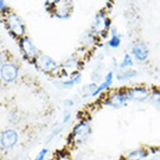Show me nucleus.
Segmentation results:
<instances>
[{
    "instance_id": "1",
    "label": "nucleus",
    "mask_w": 160,
    "mask_h": 160,
    "mask_svg": "<svg viewBox=\"0 0 160 160\" xmlns=\"http://www.w3.org/2000/svg\"><path fill=\"white\" fill-rule=\"evenodd\" d=\"M92 135V119L88 115H82L72 127L68 136V143L73 148H81L88 142Z\"/></svg>"
},
{
    "instance_id": "2",
    "label": "nucleus",
    "mask_w": 160,
    "mask_h": 160,
    "mask_svg": "<svg viewBox=\"0 0 160 160\" xmlns=\"http://www.w3.org/2000/svg\"><path fill=\"white\" fill-rule=\"evenodd\" d=\"M130 101L127 95L126 88L111 89L106 94H104L100 99V104L102 106L109 107L111 109L123 108Z\"/></svg>"
},
{
    "instance_id": "3",
    "label": "nucleus",
    "mask_w": 160,
    "mask_h": 160,
    "mask_svg": "<svg viewBox=\"0 0 160 160\" xmlns=\"http://www.w3.org/2000/svg\"><path fill=\"white\" fill-rule=\"evenodd\" d=\"M4 22L7 30L14 38H22L26 36V26L17 13L9 11L4 15Z\"/></svg>"
},
{
    "instance_id": "4",
    "label": "nucleus",
    "mask_w": 160,
    "mask_h": 160,
    "mask_svg": "<svg viewBox=\"0 0 160 160\" xmlns=\"http://www.w3.org/2000/svg\"><path fill=\"white\" fill-rule=\"evenodd\" d=\"M32 63L37 67V69L46 75L59 76L60 74V64L47 54L39 53V55Z\"/></svg>"
},
{
    "instance_id": "5",
    "label": "nucleus",
    "mask_w": 160,
    "mask_h": 160,
    "mask_svg": "<svg viewBox=\"0 0 160 160\" xmlns=\"http://www.w3.org/2000/svg\"><path fill=\"white\" fill-rule=\"evenodd\" d=\"M111 29V20L105 11H99L96 14L92 26V31L97 38H104L109 34Z\"/></svg>"
},
{
    "instance_id": "6",
    "label": "nucleus",
    "mask_w": 160,
    "mask_h": 160,
    "mask_svg": "<svg viewBox=\"0 0 160 160\" xmlns=\"http://www.w3.org/2000/svg\"><path fill=\"white\" fill-rule=\"evenodd\" d=\"M126 92L130 102L144 103L148 102L151 88L143 85H136L126 88Z\"/></svg>"
},
{
    "instance_id": "7",
    "label": "nucleus",
    "mask_w": 160,
    "mask_h": 160,
    "mask_svg": "<svg viewBox=\"0 0 160 160\" xmlns=\"http://www.w3.org/2000/svg\"><path fill=\"white\" fill-rule=\"evenodd\" d=\"M20 142L19 132L14 128H7L0 134V148L4 151H10L15 148Z\"/></svg>"
},
{
    "instance_id": "8",
    "label": "nucleus",
    "mask_w": 160,
    "mask_h": 160,
    "mask_svg": "<svg viewBox=\"0 0 160 160\" xmlns=\"http://www.w3.org/2000/svg\"><path fill=\"white\" fill-rule=\"evenodd\" d=\"M82 65V60L78 54H73L63 61L60 64V74L62 78L65 79L77 72H81V68Z\"/></svg>"
},
{
    "instance_id": "9",
    "label": "nucleus",
    "mask_w": 160,
    "mask_h": 160,
    "mask_svg": "<svg viewBox=\"0 0 160 160\" xmlns=\"http://www.w3.org/2000/svg\"><path fill=\"white\" fill-rule=\"evenodd\" d=\"M20 76L19 66L12 61H7L0 67V80L4 83H13L15 82Z\"/></svg>"
},
{
    "instance_id": "10",
    "label": "nucleus",
    "mask_w": 160,
    "mask_h": 160,
    "mask_svg": "<svg viewBox=\"0 0 160 160\" xmlns=\"http://www.w3.org/2000/svg\"><path fill=\"white\" fill-rule=\"evenodd\" d=\"M19 46L21 52H22L24 57L28 61L33 62L39 55V50L38 46L34 44L33 41L28 36H25L19 39Z\"/></svg>"
},
{
    "instance_id": "11",
    "label": "nucleus",
    "mask_w": 160,
    "mask_h": 160,
    "mask_svg": "<svg viewBox=\"0 0 160 160\" xmlns=\"http://www.w3.org/2000/svg\"><path fill=\"white\" fill-rule=\"evenodd\" d=\"M115 81V73L114 71H108L102 79L100 82L97 83L96 88L92 94V98H101V97L106 94L109 90H111L113 83Z\"/></svg>"
},
{
    "instance_id": "12",
    "label": "nucleus",
    "mask_w": 160,
    "mask_h": 160,
    "mask_svg": "<svg viewBox=\"0 0 160 160\" xmlns=\"http://www.w3.org/2000/svg\"><path fill=\"white\" fill-rule=\"evenodd\" d=\"M131 55L133 56L135 61L138 63H143V62L148 61L149 57V48L143 41H136L131 47Z\"/></svg>"
},
{
    "instance_id": "13",
    "label": "nucleus",
    "mask_w": 160,
    "mask_h": 160,
    "mask_svg": "<svg viewBox=\"0 0 160 160\" xmlns=\"http://www.w3.org/2000/svg\"><path fill=\"white\" fill-rule=\"evenodd\" d=\"M73 9V0H60L59 3L55 6L52 13L57 19L68 20L71 17Z\"/></svg>"
},
{
    "instance_id": "14",
    "label": "nucleus",
    "mask_w": 160,
    "mask_h": 160,
    "mask_svg": "<svg viewBox=\"0 0 160 160\" xmlns=\"http://www.w3.org/2000/svg\"><path fill=\"white\" fill-rule=\"evenodd\" d=\"M82 81V72H77L65 79H61L57 82V86L63 89H70L74 87L80 85Z\"/></svg>"
},
{
    "instance_id": "15",
    "label": "nucleus",
    "mask_w": 160,
    "mask_h": 160,
    "mask_svg": "<svg viewBox=\"0 0 160 160\" xmlns=\"http://www.w3.org/2000/svg\"><path fill=\"white\" fill-rule=\"evenodd\" d=\"M150 155V149L140 147L128 151L125 156L123 157L124 160H145Z\"/></svg>"
},
{
    "instance_id": "16",
    "label": "nucleus",
    "mask_w": 160,
    "mask_h": 160,
    "mask_svg": "<svg viewBox=\"0 0 160 160\" xmlns=\"http://www.w3.org/2000/svg\"><path fill=\"white\" fill-rule=\"evenodd\" d=\"M138 71L134 68L124 69V70H118L115 74V80L119 82H129L138 77Z\"/></svg>"
},
{
    "instance_id": "17",
    "label": "nucleus",
    "mask_w": 160,
    "mask_h": 160,
    "mask_svg": "<svg viewBox=\"0 0 160 160\" xmlns=\"http://www.w3.org/2000/svg\"><path fill=\"white\" fill-rule=\"evenodd\" d=\"M122 44V38L115 28H111L109 31V38L106 42V45L110 49H118Z\"/></svg>"
},
{
    "instance_id": "18",
    "label": "nucleus",
    "mask_w": 160,
    "mask_h": 160,
    "mask_svg": "<svg viewBox=\"0 0 160 160\" xmlns=\"http://www.w3.org/2000/svg\"><path fill=\"white\" fill-rule=\"evenodd\" d=\"M98 39H99V38H97L92 31L87 32L82 37V48L83 49H90V48H92L97 43Z\"/></svg>"
},
{
    "instance_id": "19",
    "label": "nucleus",
    "mask_w": 160,
    "mask_h": 160,
    "mask_svg": "<svg viewBox=\"0 0 160 160\" xmlns=\"http://www.w3.org/2000/svg\"><path fill=\"white\" fill-rule=\"evenodd\" d=\"M96 86H97V83H95L93 82L85 83L81 88V98L85 99V100L92 99V94L96 88Z\"/></svg>"
},
{
    "instance_id": "20",
    "label": "nucleus",
    "mask_w": 160,
    "mask_h": 160,
    "mask_svg": "<svg viewBox=\"0 0 160 160\" xmlns=\"http://www.w3.org/2000/svg\"><path fill=\"white\" fill-rule=\"evenodd\" d=\"M135 65V60L133 56L131 55V53H126L124 54V56L122 60L118 63V70H124V69H129L133 68Z\"/></svg>"
},
{
    "instance_id": "21",
    "label": "nucleus",
    "mask_w": 160,
    "mask_h": 160,
    "mask_svg": "<svg viewBox=\"0 0 160 160\" xmlns=\"http://www.w3.org/2000/svg\"><path fill=\"white\" fill-rule=\"evenodd\" d=\"M103 65L101 62H99L97 66L93 69L92 72L90 73V80L92 82H95V83H98L102 81L104 75H103Z\"/></svg>"
},
{
    "instance_id": "22",
    "label": "nucleus",
    "mask_w": 160,
    "mask_h": 160,
    "mask_svg": "<svg viewBox=\"0 0 160 160\" xmlns=\"http://www.w3.org/2000/svg\"><path fill=\"white\" fill-rule=\"evenodd\" d=\"M63 130H64V126H63V125H57L56 127H54L50 131V133L48 134V136L46 137V138H45V143L48 144V143L52 142L54 140H56V138L62 133H63Z\"/></svg>"
},
{
    "instance_id": "23",
    "label": "nucleus",
    "mask_w": 160,
    "mask_h": 160,
    "mask_svg": "<svg viewBox=\"0 0 160 160\" xmlns=\"http://www.w3.org/2000/svg\"><path fill=\"white\" fill-rule=\"evenodd\" d=\"M148 102L153 107L160 109V88H151V92H150Z\"/></svg>"
},
{
    "instance_id": "24",
    "label": "nucleus",
    "mask_w": 160,
    "mask_h": 160,
    "mask_svg": "<svg viewBox=\"0 0 160 160\" xmlns=\"http://www.w3.org/2000/svg\"><path fill=\"white\" fill-rule=\"evenodd\" d=\"M49 152H50L49 148L44 147L38 152V153L36 154V156L32 158V160H46L47 156L49 155Z\"/></svg>"
},
{
    "instance_id": "25",
    "label": "nucleus",
    "mask_w": 160,
    "mask_h": 160,
    "mask_svg": "<svg viewBox=\"0 0 160 160\" xmlns=\"http://www.w3.org/2000/svg\"><path fill=\"white\" fill-rule=\"evenodd\" d=\"M73 120V112L70 109H65L63 115H62V125L65 126V125L70 124Z\"/></svg>"
},
{
    "instance_id": "26",
    "label": "nucleus",
    "mask_w": 160,
    "mask_h": 160,
    "mask_svg": "<svg viewBox=\"0 0 160 160\" xmlns=\"http://www.w3.org/2000/svg\"><path fill=\"white\" fill-rule=\"evenodd\" d=\"M53 160H75V158L68 151L63 150L58 152L57 155L53 158Z\"/></svg>"
},
{
    "instance_id": "27",
    "label": "nucleus",
    "mask_w": 160,
    "mask_h": 160,
    "mask_svg": "<svg viewBox=\"0 0 160 160\" xmlns=\"http://www.w3.org/2000/svg\"><path fill=\"white\" fill-rule=\"evenodd\" d=\"M76 105V100L74 98H66L63 101V106L65 109H73Z\"/></svg>"
},
{
    "instance_id": "28",
    "label": "nucleus",
    "mask_w": 160,
    "mask_h": 160,
    "mask_svg": "<svg viewBox=\"0 0 160 160\" xmlns=\"http://www.w3.org/2000/svg\"><path fill=\"white\" fill-rule=\"evenodd\" d=\"M60 0H45V7L47 10L49 11H53V9L55 8V6H56L58 3H59Z\"/></svg>"
},
{
    "instance_id": "29",
    "label": "nucleus",
    "mask_w": 160,
    "mask_h": 160,
    "mask_svg": "<svg viewBox=\"0 0 160 160\" xmlns=\"http://www.w3.org/2000/svg\"><path fill=\"white\" fill-rule=\"evenodd\" d=\"M10 10H9V7L6 3V0H0V13L5 15L6 13H8Z\"/></svg>"
},
{
    "instance_id": "30",
    "label": "nucleus",
    "mask_w": 160,
    "mask_h": 160,
    "mask_svg": "<svg viewBox=\"0 0 160 160\" xmlns=\"http://www.w3.org/2000/svg\"><path fill=\"white\" fill-rule=\"evenodd\" d=\"M8 120H9V122H10L11 124L15 125V124H17L18 116H17V115H14L13 113H10V115H9V118H8Z\"/></svg>"
},
{
    "instance_id": "31",
    "label": "nucleus",
    "mask_w": 160,
    "mask_h": 160,
    "mask_svg": "<svg viewBox=\"0 0 160 160\" xmlns=\"http://www.w3.org/2000/svg\"><path fill=\"white\" fill-rule=\"evenodd\" d=\"M6 62H7V58L5 56V54L0 52V67H1L4 63H6Z\"/></svg>"
},
{
    "instance_id": "32",
    "label": "nucleus",
    "mask_w": 160,
    "mask_h": 160,
    "mask_svg": "<svg viewBox=\"0 0 160 160\" xmlns=\"http://www.w3.org/2000/svg\"><path fill=\"white\" fill-rule=\"evenodd\" d=\"M145 160H160V159H159V158H157V157H149V158L145 159Z\"/></svg>"
},
{
    "instance_id": "33",
    "label": "nucleus",
    "mask_w": 160,
    "mask_h": 160,
    "mask_svg": "<svg viewBox=\"0 0 160 160\" xmlns=\"http://www.w3.org/2000/svg\"><path fill=\"white\" fill-rule=\"evenodd\" d=\"M23 160H32V159L31 157H29V156H27V157H25Z\"/></svg>"
}]
</instances>
